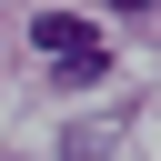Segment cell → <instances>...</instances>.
Here are the masks:
<instances>
[{
    "label": "cell",
    "mask_w": 161,
    "mask_h": 161,
    "mask_svg": "<svg viewBox=\"0 0 161 161\" xmlns=\"http://www.w3.org/2000/svg\"><path fill=\"white\" fill-rule=\"evenodd\" d=\"M30 50H40V60H70V50H101V40H91V20H70V10H40V20H30Z\"/></svg>",
    "instance_id": "cell-1"
},
{
    "label": "cell",
    "mask_w": 161,
    "mask_h": 161,
    "mask_svg": "<svg viewBox=\"0 0 161 161\" xmlns=\"http://www.w3.org/2000/svg\"><path fill=\"white\" fill-rule=\"evenodd\" d=\"M101 70H111V50H70V60H50L60 91H101Z\"/></svg>",
    "instance_id": "cell-2"
},
{
    "label": "cell",
    "mask_w": 161,
    "mask_h": 161,
    "mask_svg": "<svg viewBox=\"0 0 161 161\" xmlns=\"http://www.w3.org/2000/svg\"><path fill=\"white\" fill-rule=\"evenodd\" d=\"M111 10H151V0H111Z\"/></svg>",
    "instance_id": "cell-3"
}]
</instances>
